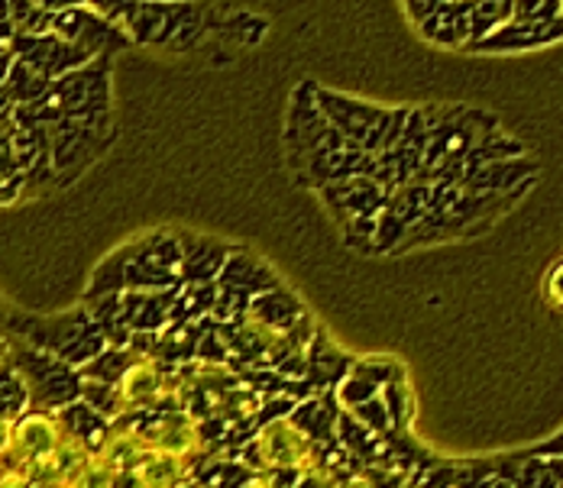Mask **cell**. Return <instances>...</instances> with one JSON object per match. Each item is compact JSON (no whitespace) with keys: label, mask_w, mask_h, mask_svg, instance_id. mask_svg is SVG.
Masks as SVG:
<instances>
[{"label":"cell","mask_w":563,"mask_h":488,"mask_svg":"<svg viewBox=\"0 0 563 488\" xmlns=\"http://www.w3.org/2000/svg\"><path fill=\"white\" fill-rule=\"evenodd\" d=\"M65 434H68V428L58 418H53V414H26V418H20L13 424V450H10V456L23 469H30V476L36 479L49 466V459L56 456L58 443L65 440Z\"/></svg>","instance_id":"6da1fadb"},{"label":"cell","mask_w":563,"mask_h":488,"mask_svg":"<svg viewBox=\"0 0 563 488\" xmlns=\"http://www.w3.org/2000/svg\"><path fill=\"white\" fill-rule=\"evenodd\" d=\"M260 459L276 473L311 469V440L291 421H273L260 431Z\"/></svg>","instance_id":"7a4b0ae2"},{"label":"cell","mask_w":563,"mask_h":488,"mask_svg":"<svg viewBox=\"0 0 563 488\" xmlns=\"http://www.w3.org/2000/svg\"><path fill=\"white\" fill-rule=\"evenodd\" d=\"M117 411H140V408H150L156 404L163 395H166V376L156 363L143 359V363H133L126 366V373L120 376L117 388Z\"/></svg>","instance_id":"3957f363"},{"label":"cell","mask_w":563,"mask_h":488,"mask_svg":"<svg viewBox=\"0 0 563 488\" xmlns=\"http://www.w3.org/2000/svg\"><path fill=\"white\" fill-rule=\"evenodd\" d=\"M143 436L153 450H163V453L178 456V459H185L198 450V428L185 414H166L150 434Z\"/></svg>","instance_id":"277c9868"},{"label":"cell","mask_w":563,"mask_h":488,"mask_svg":"<svg viewBox=\"0 0 563 488\" xmlns=\"http://www.w3.org/2000/svg\"><path fill=\"white\" fill-rule=\"evenodd\" d=\"M120 486V476L113 473L111 466H104L98 456L88 463V466H81L78 473H75V479L68 483V488H117Z\"/></svg>","instance_id":"5b68a950"},{"label":"cell","mask_w":563,"mask_h":488,"mask_svg":"<svg viewBox=\"0 0 563 488\" xmlns=\"http://www.w3.org/2000/svg\"><path fill=\"white\" fill-rule=\"evenodd\" d=\"M548 295H551L554 304H563V259L548 275Z\"/></svg>","instance_id":"8992f818"},{"label":"cell","mask_w":563,"mask_h":488,"mask_svg":"<svg viewBox=\"0 0 563 488\" xmlns=\"http://www.w3.org/2000/svg\"><path fill=\"white\" fill-rule=\"evenodd\" d=\"M13 418H7V414H0V459L13 450Z\"/></svg>","instance_id":"52a82bcc"},{"label":"cell","mask_w":563,"mask_h":488,"mask_svg":"<svg viewBox=\"0 0 563 488\" xmlns=\"http://www.w3.org/2000/svg\"><path fill=\"white\" fill-rule=\"evenodd\" d=\"M33 488H68V486H56V483H40V486Z\"/></svg>","instance_id":"ba28073f"}]
</instances>
